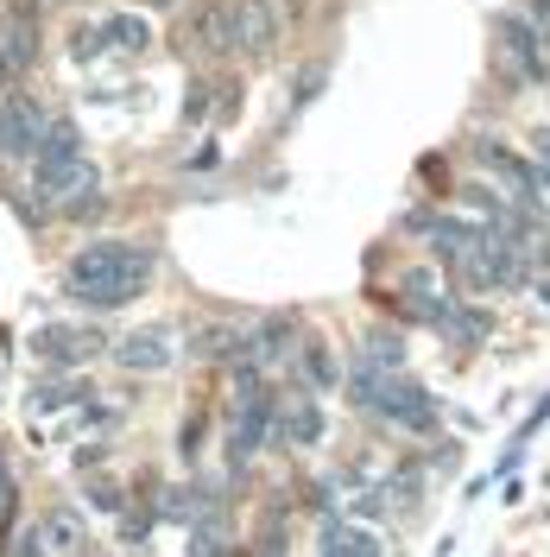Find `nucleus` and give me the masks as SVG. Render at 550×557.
Masks as SVG:
<instances>
[{
  "label": "nucleus",
  "mask_w": 550,
  "mask_h": 557,
  "mask_svg": "<svg viewBox=\"0 0 550 557\" xmlns=\"http://www.w3.org/2000/svg\"><path fill=\"white\" fill-rule=\"evenodd\" d=\"M184 557H235V545H228L222 532H190V552Z\"/></svg>",
  "instance_id": "nucleus-23"
},
{
  "label": "nucleus",
  "mask_w": 550,
  "mask_h": 557,
  "mask_svg": "<svg viewBox=\"0 0 550 557\" xmlns=\"http://www.w3.org/2000/svg\"><path fill=\"white\" fill-rule=\"evenodd\" d=\"M38 539L51 545V557H76L83 545H89V532H83V520H76L70 507H58V513H45V520H38Z\"/></svg>",
  "instance_id": "nucleus-17"
},
{
  "label": "nucleus",
  "mask_w": 550,
  "mask_h": 557,
  "mask_svg": "<svg viewBox=\"0 0 550 557\" xmlns=\"http://www.w3.org/2000/svg\"><path fill=\"white\" fill-rule=\"evenodd\" d=\"M121 539H127V545H146V539H152V513H127V520H121Z\"/></svg>",
  "instance_id": "nucleus-25"
},
{
  "label": "nucleus",
  "mask_w": 550,
  "mask_h": 557,
  "mask_svg": "<svg viewBox=\"0 0 550 557\" xmlns=\"http://www.w3.org/2000/svg\"><path fill=\"white\" fill-rule=\"evenodd\" d=\"M146 285H152V253L134 242H89L64 267V292L89 311H121Z\"/></svg>",
  "instance_id": "nucleus-1"
},
{
  "label": "nucleus",
  "mask_w": 550,
  "mask_h": 557,
  "mask_svg": "<svg viewBox=\"0 0 550 557\" xmlns=\"http://www.w3.org/2000/svg\"><path fill=\"white\" fill-rule=\"evenodd\" d=\"M51 127V114L33 102V96H20V89H7L0 96V165L7 172H20V165H33L38 159V139Z\"/></svg>",
  "instance_id": "nucleus-5"
},
{
  "label": "nucleus",
  "mask_w": 550,
  "mask_h": 557,
  "mask_svg": "<svg viewBox=\"0 0 550 557\" xmlns=\"http://www.w3.org/2000/svg\"><path fill=\"white\" fill-rule=\"evenodd\" d=\"M215 121V89L209 83H190V96H184V127H209Z\"/></svg>",
  "instance_id": "nucleus-22"
},
{
  "label": "nucleus",
  "mask_w": 550,
  "mask_h": 557,
  "mask_svg": "<svg viewBox=\"0 0 550 557\" xmlns=\"http://www.w3.org/2000/svg\"><path fill=\"white\" fill-rule=\"evenodd\" d=\"M500 45H507V58H513L518 83H550V38L538 33L532 13H507V20H500Z\"/></svg>",
  "instance_id": "nucleus-9"
},
{
  "label": "nucleus",
  "mask_w": 550,
  "mask_h": 557,
  "mask_svg": "<svg viewBox=\"0 0 550 557\" xmlns=\"http://www.w3.org/2000/svg\"><path fill=\"white\" fill-rule=\"evenodd\" d=\"M298 381H304L310 393H329V386L342 381V368H336V355H329L323 336H304V343H298Z\"/></svg>",
  "instance_id": "nucleus-16"
},
{
  "label": "nucleus",
  "mask_w": 550,
  "mask_h": 557,
  "mask_svg": "<svg viewBox=\"0 0 550 557\" xmlns=\"http://www.w3.org/2000/svg\"><path fill=\"white\" fill-rule=\"evenodd\" d=\"M545 89H550V83H545Z\"/></svg>",
  "instance_id": "nucleus-30"
},
{
  "label": "nucleus",
  "mask_w": 550,
  "mask_h": 557,
  "mask_svg": "<svg viewBox=\"0 0 550 557\" xmlns=\"http://www.w3.org/2000/svg\"><path fill=\"white\" fill-rule=\"evenodd\" d=\"M33 355L45 368H83L102 355V330L96 323H45V330H33Z\"/></svg>",
  "instance_id": "nucleus-8"
},
{
  "label": "nucleus",
  "mask_w": 550,
  "mask_h": 557,
  "mask_svg": "<svg viewBox=\"0 0 550 557\" xmlns=\"http://www.w3.org/2000/svg\"><path fill=\"white\" fill-rule=\"evenodd\" d=\"M348 399L361 406V412L386 418V424H399V431H412V437H430L437 424H443V406L430 399V386H417L412 374H379L367 361H354L348 368Z\"/></svg>",
  "instance_id": "nucleus-2"
},
{
  "label": "nucleus",
  "mask_w": 550,
  "mask_h": 557,
  "mask_svg": "<svg viewBox=\"0 0 550 557\" xmlns=\"http://www.w3.org/2000/svg\"><path fill=\"white\" fill-rule=\"evenodd\" d=\"M291 317H266V323H253L241 336V348H235V374H266V368H278L285 355H291Z\"/></svg>",
  "instance_id": "nucleus-11"
},
{
  "label": "nucleus",
  "mask_w": 550,
  "mask_h": 557,
  "mask_svg": "<svg viewBox=\"0 0 550 557\" xmlns=\"http://www.w3.org/2000/svg\"><path fill=\"white\" fill-rule=\"evenodd\" d=\"M184 45H197L203 58H241L235 7H228V0H209V7H197V13H184Z\"/></svg>",
  "instance_id": "nucleus-10"
},
{
  "label": "nucleus",
  "mask_w": 550,
  "mask_h": 557,
  "mask_svg": "<svg viewBox=\"0 0 550 557\" xmlns=\"http://www.w3.org/2000/svg\"><path fill=\"white\" fill-rule=\"evenodd\" d=\"M172 355H177V336L165 330V323H146V330H134V336L114 343V361H121L127 374H165Z\"/></svg>",
  "instance_id": "nucleus-12"
},
{
  "label": "nucleus",
  "mask_w": 550,
  "mask_h": 557,
  "mask_svg": "<svg viewBox=\"0 0 550 557\" xmlns=\"http://www.w3.org/2000/svg\"><path fill=\"white\" fill-rule=\"evenodd\" d=\"M108 38L121 51H146L152 45V26H146V13H108Z\"/></svg>",
  "instance_id": "nucleus-20"
},
{
  "label": "nucleus",
  "mask_w": 550,
  "mask_h": 557,
  "mask_svg": "<svg viewBox=\"0 0 550 557\" xmlns=\"http://www.w3.org/2000/svg\"><path fill=\"white\" fill-rule=\"evenodd\" d=\"M361 361H367V368H379V374H405V343H399L392 330H374V336H367V348H361Z\"/></svg>",
  "instance_id": "nucleus-19"
},
{
  "label": "nucleus",
  "mask_w": 550,
  "mask_h": 557,
  "mask_svg": "<svg viewBox=\"0 0 550 557\" xmlns=\"http://www.w3.org/2000/svg\"><path fill=\"white\" fill-rule=\"evenodd\" d=\"M278 424V399L273 386H266V374H235V424H228V469H247L253 456H260V444L273 437Z\"/></svg>",
  "instance_id": "nucleus-4"
},
{
  "label": "nucleus",
  "mask_w": 550,
  "mask_h": 557,
  "mask_svg": "<svg viewBox=\"0 0 550 557\" xmlns=\"http://www.w3.org/2000/svg\"><path fill=\"white\" fill-rule=\"evenodd\" d=\"M33 190L45 203H64L76 190H96V165H89V152H83V134H76V121H64V114H51V127L38 139Z\"/></svg>",
  "instance_id": "nucleus-3"
},
{
  "label": "nucleus",
  "mask_w": 550,
  "mask_h": 557,
  "mask_svg": "<svg viewBox=\"0 0 550 557\" xmlns=\"http://www.w3.org/2000/svg\"><path fill=\"white\" fill-rule=\"evenodd\" d=\"M235 7V38H241V58H266L278 45V0H228Z\"/></svg>",
  "instance_id": "nucleus-14"
},
{
  "label": "nucleus",
  "mask_w": 550,
  "mask_h": 557,
  "mask_svg": "<svg viewBox=\"0 0 550 557\" xmlns=\"http://www.w3.org/2000/svg\"><path fill=\"white\" fill-rule=\"evenodd\" d=\"M38 26H45V20H38L33 0H13V7L0 13V89L20 83V76L38 64Z\"/></svg>",
  "instance_id": "nucleus-6"
},
{
  "label": "nucleus",
  "mask_w": 550,
  "mask_h": 557,
  "mask_svg": "<svg viewBox=\"0 0 550 557\" xmlns=\"http://www.w3.org/2000/svg\"><path fill=\"white\" fill-rule=\"evenodd\" d=\"M13 557H51V545L38 539V525H33V532H26V539H20V552H13Z\"/></svg>",
  "instance_id": "nucleus-26"
},
{
  "label": "nucleus",
  "mask_w": 550,
  "mask_h": 557,
  "mask_svg": "<svg viewBox=\"0 0 550 557\" xmlns=\"http://www.w3.org/2000/svg\"><path fill=\"white\" fill-rule=\"evenodd\" d=\"M482 165H487V177L507 190V203H513V209H538L545 172H538L532 159H518L513 146H500V139H482Z\"/></svg>",
  "instance_id": "nucleus-7"
},
{
  "label": "nucleus",
  "mask_w": 550,
  "mask_h": 557,
  "mask_svg": "<svg viewBox=\"0 0 550 557\" xmlns=\"http://www.w3.org/2000/svg\"><path fill=\"white\" fill-rule=\"evenodd\" d=\"M323 431H329V418H323V406H316L310 393H298V399H278L273 444H285V450H310V444H323Z\"/></svg>",
  "instance_id": "nucleus-13"
},
{
  "label": "nucleus",
  "mask_w": 550,
  "mask_h": 557,
  "mask_svg": "<svg viewBox=\"0 0 550 557\" xmlns=\"http://www.w3.org/2000/svg\"><path fill=\"white\" fill-rule=\"evenodd\" d=\"M108 45H114V38H108V20L102 26H76V33H70V58H76V64H96Z\"/></svg>",
  "instance_id": "nucleus-21"
},
{
  "label": "nucleus",
  "mask_w": 550,
  "mask_h": 557,
  "mask_svg": "<svg viewBox=\"0 0 550 557\" xmlns=\"http://www.w3.org/2000/svg\"><path fill=\"white\" fill-rule=\"evenodd\" d=\"M538 298H545V305H550V278H538Z\"/></svg>",
  "instance_id": "nucleus-29"
},
{
  "label": "nucleus",
  "mask_w": 550,
  "mask_h": 557,
  "mask_svg": "<svg viewBox=\"0 0 550 557\" xmlns=\"http://www.w3.org/2000/svg\"><path fill=\"white\" fill-rule=\"evenodd\" d=\"M83 399H89V386H83V381H45V386H33L26 412L51 418V412H64V406H83Z\"/></svg>",
  "instance_id": "nucleus-18"
},
{
  "label": "nucleus",
  "mask_w": 550,
  "mask_h": 557,
  "mask_svg": "<svg viewBox=\"0 0 550 557\" xmlns=\"http://www.w3.org/2000/svg\"><path fill=\"white\" fill-rule=\"evenodd\" d=\"M316 557H386V552H379V539L367 532V525H354V520H323Z\"/></svg>",
  "instance_id": "nucleus-15"
},
{
  "label": "nucleus",
  "mask_w": 550,
  "mask_h": 557,
  "mask_svg": "<svg viewBox=\"0 0 550 557\" xmlns=\"http://www.w3.org/2000/svg\"><path fill=\"white\" fill-rule=\"evenodd\" d=\"M538 172H545V184H550V127L538 134Z\"/></svg>",
  "instance_id": "nucleus-28"
},
{
  "label": "nucleus",
  "mask_w": 550,
  "mask_h": 557,
  "mask_svg": "<svg viewBox=\"0 0 550 557\" xmlns=\"http://www.w3.org/2000/svg\"><path fill=\"white\" fill-rule=\"evenodd\" d=\"M89 500H96L102 513H121V487L108 482V475H96V482H89Z\"/></svg>",
  "instance_id": "nucleus-24"
},
{
  "label": "nucleus",
  "mask_w": 550,
  "mask_h": 557,
  "mask_svg": "<svg viewBox=\"0 0 550 557\" xmlns=\"http://www.w3.org/2000/svg\"><path fill=\"white\" fill-rule=\"evenodd\" d=\"M316 89H323V64H310V70H304V83H298V102H310Z\"/></svg>",
  "instance_id": "nucleus-27"
}]
</instances>
